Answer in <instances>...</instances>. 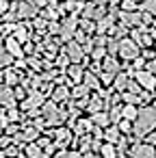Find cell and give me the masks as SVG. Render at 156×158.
I'll return each instance as SVG.
<instances>
[{
  "mask_svg": "<svg viewBox=\"0 0 156 158\" xmlns=\"http://www.w3.org/2000/svg\"><path fill=\"white\" fill-rule=\"evenodd\" d=\"M152 130H156V106H143V108H139V115L134 119V132L132 134L145 136Z\"/></svg>",
  "mask_w": 156,
  "mask_h": 158,
  "instance_id": "obj_1",
  "label": "cell"
},
{
  "mask_svg": "<svg viewBox=\"0 0 156 158\" xmlns=\"http://www.w3.org/2000/svg\"><path fill=\"white\" fill-rule=\"evenodd\" d=\"M41 113H44V119L48 121V126H59V123H61V119H63V113H59V108H57V102H54V100L44 102Z\"/></svg>",
  "mask_w": 156,
  "mask_h": 158,
  "instance_id": "obj_2",
  "label": "cell"
},
{
  "mask_svg": "<svg viewBox=\"0 0 156 158\" xmlns=\"http://www.w3.org/2000/svg\"><path fill=\"white\" fill-rule=\"evenodd\" d=\"M119 56L126 61H134L139 56V44L134 39H121L119 41Z\"/></svg>",
  "mask_w": 156,
  "mask_h": 158,
  "instance_id": "obj_3",
  "label": "cell"
},
{
  "mask_svg": "<svg viewBox=\"0 0 156 158\" xmlns=\"http://www.w3.org/2000/svg\"><path fill=\"white\" fill-rule=\"evenodd\" d=\"M130 156L132 158H156V145H150V143H134L130 149Z\"/></svg>",
  "mask_w": 156,
  "mask_h": 158,
  "instance_id": "obj_4",
  "label": "cell"
},
{
  "mask_svg": "<svg viewBox=\"0 0 156 158\" xmlns=\"http://www.w3.org/2000/svg\"><path fill=\"white\" fill-rule=\"evenodd\" d=\"M65 54L70 56V61L80 63V61L85 59V48H82V44H80V41L70 39V41H67V46H65Z\"/></svg>",
  "mask_w": 156,
  "mask_h": 158,
  "instance_id": "obj_5",
  "label": "cell"
},
{
  "mask_svg": "<svg viewBox=\"0 0 156 158\" xmlns=\"http://www.w3.org/2000/svg\"><path fill=\"white\" fill-rule=\"evenodd\" d=\"M76 26H78V20H76L74 15H70V18L63 20V24H61V35H63L65 41L72 39V37L76 35Z\"/></svg>",
  "mask_w": 156,
  "mask_h": 158,
  "instance_id": "obj_6",
  "label": "cell"
},
{
  "mask_svg": "<svg viewBox=\"0 0 156 158\" xmlns=\"http://www.w3.org/2000/svg\"><path fill=\"white\" fill-rule=\"evenodd\" d=\"M137 82H139L143 89H147V91H154V87H156V78H154V74L147 72V69L137 72Z\"/></svg>",
  "mask_w": 156,
  "mask_h": 158,
  "instance_id": "obj_7",
  "label": "cell"
},
{
  "mask_svg": "<svg viewBox=\"0 0 156 158\" xmlns=\"http://www.w3.org/2000/svg\"><path fill=\"white\" fill-rule=\"evenodd\" d=\"M119 18H121V22H124V26H139L143 20V15L141 13H132V11H119Z\"/></svg>",
  "mask_w": 156,
  "mask_h": 158,
  "instance_id": "obj_8",
  "label": "cell"
},
{
  "mask_svg": "<svg viewBox=\"0 0 156 158\" xmlns=\"http://www.w3.org/2000/svg\"><path fill=\"white\" fill-rule=\"evenodd\" d=\"M46 102V98H44V93H39V91H33L24 102H22V106L24 108H28V110H33V108H37L39 104H44Z\"/></svg>",
  "mask_w": 156,
  "mask_h": 158,
  "instance_id": "obj_9",
  "label": "cell"
},
{
  "mask_svg": "<svg viewBox=\"0 0 156 158\" xmlns=\"http://www.w3.org/2000/svg\"><path fill=\"white\" fill-rule=\"evenodd\" d=\"M37 13V5L33 0H26V2H20L18 5V15L20 18H33Z\"/></svg>",
  "mask_w": 156,
  "mask_h": 158,
  "instance_id": "obj_10",
  "label": "cell"
},
{
  "mask_svg": "<svg viewBox=\"0 0 156 158\" xmlns=\"http://www.w3.org/2000/svg\"><path fill=\"white\" fill-rule=\"evenodd\" d=\"M91 121H93V126H95V128H100V126H102V128H108V123H113V121H111V115H108V113H104V110L93 113V115H91Z\"/></svg>",
  "mask_w": 156,
  "mask_h": 158,
  "instance_id": "obj_11",
  "label": "cell"
},
{
  "mask_svg": "<svg viewBox=\"0 0 156 158\" xmlns=\"http://www.w3.org/2000/svg\"><path fill=\"white\" fill-rule=\"evenodd\" d=\"M7 50H9V52H11V54H13L15 59H22V56H24L22 44H20V41H18L15 37H9V39H7Z\"/></svg>",
  "mask_w": 156,
  "mask_h": 158,
  "instance_id": "obj_12",
  "label": "cell"
},
{
  "mask_svg": "<svg viewBox=\"0 0 156 158\" xmlns=\"http://www.w3.org/2000/svg\"><path fill=\"white\" fill-rule=\"evenodd\" d=\"M104 139H106L108 143H115V145H117V143L121 141V130H119V126H117V123H115V126H108L106 132H104Z\"/></svg>",
  "mask_w": 156,
  "mask_h": 158,
  "instance_id": "obj_13",
  "label": "cell"
},
{
  "mask_svg": "<svg viewBox=\"0 0 156 158\" xmlns=\"http://www.w3.org/2000/svg\"><path fill=\"white\" fill-rule=\"evenodd\" d=\"M100 156L102 158H117L119 156V149L115 147V143H104L100 147Z\"/></svg>",
  "mask_w": 156,
  "mask_h": 158,
  "instance_id": "obj_14",
  "label": "cell"
},
{
  "mask_svg": "<svg viewBox=\"0 0 156 158\" xmlns=\"http://www.w3.org/2000/svg\"><path fill=\"white\" fill-rule=\"evenodd\" d=\"M102 67H104V72H111V74H117V72H119V63H117V59H115L113 54L104 59Z\"/></svg>",
  "mask_w": 156,
  "mask_h": 158,
  "instance_id": "obj_15",
  "label": "cell"
},
{
  "mask_svg": "<svg viewBox=\"0 0 156 158\" xmlns=\"http://www.w3.org/2000/svg\"><path fill=\"white\" fill-rule=\"evenodd\" d=\"M67 74H70V78L74 80V82H80L82 78H85V72H82V67L76 63V65H72V67H67Z\"/></svg>",
  "mask_w": 156,
  "mask_h": 158,
  "instance_id": "obj_16",
  "label": "cell"
},
{
  "mask_svg": "<svg viewBox=\"0 0 156 158\" xmlns=\"http://www.w3.org/2000/svg\"><path fill=\"white\" fill-rule=\"evenodd\" d=\"M13 37H15L20 44H26V41H28V31H26L22 24H18V26H13Z\"/></svg>",
  "mask_w": 156,
  "mask_h": 158,
  "instance_id": "obj_17",
  "label": "cell"
},
{
  "mask_svg": "<svg viewBox=\"0 0 156 158\" xmlns=\"http://www.w3.org/2000/svg\"><path fill=\"white\" fill-rule=\"evenodd\" d=\"M121 113H124V119L134 121V119H137V115H139V108H137V104H126V106L121 108Z\"/></svg>",
  "mask_w": 156,
  "mask_h": 158,
  "instance_id": "obj_18",
  "label": "cell"
},
{
  "mask_svg": "<svg viewBox=\"0 0 156 158\" xmlns=\"http://www.w3.org/2000/svg\"><path fill=\"white\" fill-rule=\"evenodd\" d=\"M54 136H57V145H61V147H63V145H65V143L70 141L72 132H70L67 128H59V130L54 132Z\"/></svg>",
  "mask_w": 156,
  "mask_h": 158,
  "instance_id": "obj_19",
  "label": "cell"
},
{
  "mask_svg": "<svg viewBox=\"0 0 156 158\" xmlns=\"http://www.w3.org/2000/svg\"><path fill=\"white\" fill-rule=\"evenodd\" d=\"M41 149H44V147H39L37 143H26V149H24V152H26L28 158H41V156H44Z\"/></svg>",
  "mask_w": 156,
  "mask_h": 158,
  "instance_id": "obj_20",
  "label": "cell"
},
{
  "mask_svg": "<svg viewBox=\"0 0 156 158\" xmlns=\"http://www.w3.org/2000/svg\"><path fill=\"white\" fill-rule=\"evenodd\" d=\"M113 22H115V18H113V15H104V18H100V20H98V33L108 31V28L113 26Z\"/></svg>",
  "mask_w": 156,
  "mask_h": 158,
  "instance_id": "obj_21",
  "label": "cell"
},
{
  "mask_svg": "<svg viewBox=\"0 0 156 158\" xmlns=\"http://www.w3.org/2000/svg\"><path fill=\"white\" fill-rule=\"evenodd\" d=\"M67 95H70V89H67L65 85H61V87H57V89H54L52 100H54V102H63V100H67Z\"/></svg>",
  "mask_w": 156,
  "mask_h": 158,
  "instance_id": "obj_22",
  "label": "cell"
},
{
  "mask_svg": "<svg viewBox=\"0 0 156 158\" xmlns=\"http://www.w3.org/2000/svg\"><path fill=\"white\" fill-rule=\"evenodd\" d=\"M128 82H130V80H128V76H126V74H117V76H115V80H113V87H115L117 91H124V89L128 87Z\"/></svg>",
  "mask_w": 156,
  "mask_h": 158,
  "instance_id": "obj_23",
  "label": "cell"
},
{
  "mask_svg": "<svg viewBox=\"0 0 156 158\" xmlns=\"http://www.w3.org/2000/svg\"><path fill=\"white\" fill-rule=\"evenodd\" d=\"M72 95H74V98H80V100H85V98L89 95V87H87V85H82V82H78V85L74 87Z\"/></svg>",
  "mask_w": 156,
  "mask_h": 158,
  "instance_id": "obj_24",
  "label": "cell"
},
{
  "mask_svg": "<svg viewBox=\"0 0 156 158\" xmlns=\"http://www.w3.org/2000/svg\"><path fill=\"white\" fill-rule=\"evenodd\" d=\"M22 134H24V141H26V143H33L35 139H39V128H37V126H33V128H26Z\"/></svg>",
  "mask_w": 156,
  "mask_h": 158,
  "instance_id": "obj_25",
  "label": "cell"
},
{
  "mask_svg": "<svg viewBox=\"0 0 156 158\" xmlns=\"http://www.w3.org/2000/svg\"><path fill=\"white\" fill-rule=\"evenodd\" d=\"M82 82L89 87V89H98L100 87V82H98V78L91 74V72H85V78H82Z\"/></svg>",
  "mask_w": 156,
  "mask_h": 158,
  "instance_id": "obj_26",
  "label": "cell"
},
{
  "mask_svg": "<svg viewBox=\"0 0 156 158\" xmlns=\"http://www.w3.org/2000/svg\"><path fill=\"white\" fill-rule=\"evenodd\" d=\"M102 106H104L102 98H93V100L87 104V108H89V113H91V115H93V113H100V110H102Z\"/></svg>",
  "mask_w": 156,
  "mask_h": 158,
  "instance_id": "obj_27",
  "label": "cell"
},
{
  "mask_svg": "<svg viewBox=\"0 0 156 158\" xmlns=\"http://www.w3.org/2000/svg\"><path fill=\"white\" fill-rule=\"evenodd\" d=\"M121 108H124V106H119V104H115V106L111 108V113H108V115H111V121H113V123H119V121H121V117H124Z\"/></svg>",
  "mask_w": 156,
  "mask_h": 158,
  "instance_id": "obj_28",
  "label": "cell"
},
{
  "mask_svg": "<svg viewBox=\"0 0 156 158\" xmlns=\"http://www.w3.org/2000/svg\"><path fill=\"white\" fill-rule=\"evenodd\" d=\"M11 59H13V54H11L7 48H2V46H0V67L9 65V63H11Z\"/></svg>",
  "mask_w": 156,
  "mask_h": 158,
  "instance_id": "obj_29",
  "label": "cell"
},
{
  "mask_svg": "<svg viewBox=\"0 0 156 158\" xmlns=\"http://www.w3.org/2000/svg\"><path fill=\"white\" fill-rule=\"evenodd\" d=\"M143 11L150 15H156V0H145L143 2Z\"/></svg>",
  "mask_w": 156,
  "mask_h": 158,
  "instance_id": "obj_30",
  "label": "cell"
},
{
  "mask_svg": "<svg viewBox=\"0 0 156 158\" xmlns=\"http://www.w3.org/2000/svg\"><path fill=\"white\" fill-rule=\"evenodd\" d=\"M106 50H108V54H117V52H119V41H117V37H113V39L108 41Z\"/></svg>",
  "mask_w": 156,
  "mask_h": 158,
  "instance_id": "obj_31",
  "label": "cell"
},
{
  "mask_svg": "<svg viewBox=\"0 0 156 158\" xmlns=\"http://www.w3.org/2000/svg\"><path fill=\"white\" fill-rule=\"evenodd\" d=\"M18 82H20V76H18L15 72L9 69V72H7V85H9V87H15Z\"/></svg>",
  "mask_w": 156,
  "mask_h": 158,
  "instance_id": "obj_32",
  "label": "cell"
},
{
  "mask_svg": "<svg viewBox=\"0 0 156 158\" xmlns=\"http://www.w3.org/2000/svg\"><path fill=\"white\" fill-rule=\"evenodd\" d=\"M124 100H126V104H139L141 102V98H139V93H124Z\"/></svg>",
  "mask_w": 156,
  "mask_h": 158,
  "instance_id": "obj_33",
  "label": "cell"
},
{
  "mask_svg": "<svg viewBox=\"0 0 156 158\" xmlns=\"http://www.w3.org/2000/svg\"><path fill=\"white\" fill-rule=\"evenodd\" d=\"M132 9H137V0H124L121 11H132Z\"/></svg>",
  "mask_w": 156,
  "mask_h": 158,
  "instance_id": "obj_34",
  "label": "cell"
},
{
  "mask_svg": "<svg viewBox=\"0 0 156 158\" xmlns=\"http://www.w3.org/2000/svg\"><path fill=\"white\" fill-rule=\"evenodd\" d=\"M104 52H108V50H104V46H102V48H95V50H93V59H95V61L106 59V56H104Z\"/></svg>",
  "mask_w": 156,
  "mask_h": 158,
  "instance_id": "obj_35",
  "label": "cell"
},
{
  "mask_svg": "<svg viewBox=\"0 0 156 158\" xmlns=\"http://www.w3.org/2000/svg\"><path fill=\"white\" fill-rule=\"evenodd\" d=\"M143 141H145V143H150V145H156V130L147 132V134L143 136Z\"/></svg>",
  "mask_w": 156,
  "mask_h": 158,
  "instance_id": "obj_36",
  "label": "cell"
},
{
  "mask_svg": "<svg viewBox=\"0 0 156 158\" xmlns=\"http://www.w3.org/2000/svg\"><path fill=\"white\" fill-rule=\"evenodd\" d=\"M80 28H82V31H87V33H93V26H91V22H89L87 18L80 22Z\"/></svg>",
  "mask_w": 156,
  "mask_h": 158,
  "instance_id": "obj_37",
  "label": "cell"
},
{
  "mask_svg": "<svg viewBox=\"0 0 156 158\" xmlns=\"http://www.w3.org/2000/svg\"><path fill=\"white\" fill-rule=\"evenodd\" d=\"M9 145H11V136H5V134H2V136H0V147L7 149Z\"/></svg>",
  "mask_w": 156,
  "mask_h": 158,
  "instance_id": "obj_38",
  "label": "cell"
},
{
  "mask_svg": "<svg viewBox=\"0 0 156 158\" xmlns=\"http://www.w3.org/2000/svg\"><path fill=\"white\" fill-rule=\"evenodd\" d=\"M128 89H130L132 93H139V91H141V85H139V82H132V80H130V82H128Z\"/></svg>",
  "mask_w": 156,
  "mask_h": 158,
  "instance_id": "obj_39",
  "label": "cell"
},
{
  "mask_svg": "<svg viewBox=\"0 0 156 158\" xmlns=\"http://www.w3.org/2000/svg\"><path fill=\"white\" fill-rule=\"evenodd\" d=\"M44 15H46V20H57V11H54V9H48Z\"/></svg>",
  "mask_w": 156,
  "mask_h": 158,
  "instance_id": "obj_40",
  "label": "cell"
},
{
  "mask_svg": "<svg viewBox=\"0 0 156 158\" xmlns=\"http://www.w3.org/2000/svg\"><path fill=\"white\" fill-rule=\"evenodd\" d=\"M145 69L154 74V72H156V61H147V63H145Z\"/></svg>",
  "mask_w": 156,
  "mask_h": 158,
  "instance_id": "obj_41",
  "label": "cell"
},
{
  "mask_svg": "<svg viewBox=\"0 0 156 158\" xmlns=\"http://www.w3.org/2000/svg\"><path fill=\"white\" fill-rule=\"evenodd\" d=\"M9 9V2H7V0H0V13H5Z\"/></svg>",
  "mask_w": 156,
  "mask_h": 158,
  "instance_id": "obj_42",
  "label": "cell"
},
{
  "mask_svg": "<svg viewBox=\"0 0 156 158\" xmlns=\"http://www.w3.org/2000/svg\"><path fill=\"white\" fill-rule=\"evenodd\" d=\"M5 20H7V22H13L15 18H13V13H5Z\"/></svg>",
  "mask_w": 156,
  "mask_h": 158,
  "instance_id": "obj_43",
  "label": "cell"
},
{
  "mask_svg": "<svg viewBox=\"0 0 156 158\" xmlns=\"http://www.w3.org/2000/svg\"><path fill=\"white\" fill-rule=\"evenodd\" d=\"M82 158H98L95 154H91V152H87V154H82Z\"/></svg>",
  "mask_w": 156,
  "mask_h": 158,
  "instance_id": "obj_44",
  "label": "cell"
},
{
  "mask_svg": "<svg viewBox=\"0 0 156 158\" xmlns=\"http://www.w3.org/2000/svg\"><path fill=\"white\" fill-rule=\"evenodd\" d=\"M106 0H93V5H104Z\"/></svg>",
  "mask_w": 156,
  "mask_h": 158,
  "instance_id": "obj_45",
  "label": "cell"
},
{
  "mask_svg": "<svg viewBox=\"0 0 156 158\" xmlns=\"http://www.w3.org/2000/svg\"><path fill=\"white\" fill-rule=\"evenodd\" d=\"M15 158H28V156H26V154H24V156H15Z\"/></svg>",
  "mask_w": 156,
  "mask_h": 158,
  "instance_id": "obj_46",
  "label": "cell"
},
{
  "mask_svg": "<svg viewBox=\"0 0 156 158\" xmlns=\"http://www.w3.org/2000/svg\"><path fill=\"white\" fill-rule=\"evenodd\" d=\"M124 158H132V156H124Z\"/></svg>",
  "mask_w": 156,
  "mask_h": 158,
  "instance_id": "obj_47",
  "label": "cell"
},
{
  "mask_svg": "<svg viewBox=\"0 0 156 158\" xmlns=\"http://www.w3.org/2000/svg\"><path fill=\"white\" fill-rule=\"evenodd\" d=\"M0 80H2V74H0Z\"/></svg>",
  "mask_w": 156,
  "mask_h": 158,
  "instance_id": "obj_48",
  "label": "cell"
},
{
  "mask_svg": "<svg viewBox=\"0 0 156 158\" xmlns=\"http://www.w3.org/2000/svg\"><path fill=\"white\" fill-rule=\"evenodd\" d=\"M0 136H2V130H0Z\"/></svg>",
  "mask_w": 156,
  "mask_h": 158,
  "instance_id": "obj_49",
  "label": "cell"
},
{
  "mask_svg": "<svg viewBox=\"0 0 156 158\" xmlns=\"http://www.w3.org/2000/svg\"><path fill=\"white\" fill-rule=\"evenodd\" d=\"M141 2H145V0H141Z\"/></svg>",
  "mask_w": 156,
  "mask_h": 158,
  "instance_id": "obj_50",
  "label": "cell"
}]
</instances>
